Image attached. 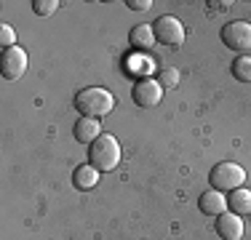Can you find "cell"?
I'll return each instance as SVG.
<instances>
[{"mask_svg":"<svg viewBox=\"0 0 251 240\" xmlns=\"http://www.w3.org/2000/svg\"><path fill=\"white\" fill-rule=\"evenodd\" d=\"M75 110L80 112L83 118H107L112 110H115V96H112L107 88L91 86L83 88L80 94L75 96Z\"/></svg>","mask_w":251,"mask_h":240,"instance_id":"obj_1","label":"cell"},{"mask_svg":"<svg viewBox=\"0 0 251 240\" xmlns=\"http://www.w3.org/2000/svg\"><path fill=\"white\" fill-rule=\"evenodd\" d=\"M88 160H91V166L99 168L101 173L118 168V163H121V144H118V139L112 134H101L99 139L91 144V149H88Z\"/></svg>","mask_w":251,"mask_h":240,"instance_id":"obj_2","label":"cell"},{"mask_svg":"<svg viewBox=\"0 0 251 240\" xmlns=\"http://www.w3.org/2000/svg\"><path fill=\"white\" fill-rule=\"evenodd\" d=\"M211 187L219 190V192H235L243 187V182H246V171H243L238 163H232V160H222V163H217L211 168Z\"/></svg>","mask_w":251,"mask_h":240,"instance_id":"obj_3","label":"cell"},{"mask_svg":"<svg viewBox=\"0 0 251 240\" xmlns=\"http://www.w3.org/2000/svg\"><path fill=\"white\" fill-rule=\"evenodd\" d=\"M152 29H155V40L158 43H163L166 48H182L184 43V24L176 19V16H160L158 22L152 24Z\"/></svg>","mask_w":251,"mask_h":240,"instance_id":"obj_4","label":"cell"},{"mask_svg":"<svg viewBox=\"0 0 251 240\" xmlns=\"http://www.w3.org/2000/svg\"><path fill=\"white\" fill-rule=\"evenodd\" d=\"M222 43L230 51H251V22H230L222 27Z\"/></svg>","mask_w":251,"mask_h":240,"instance_id":"obj_5","label":"cell"},{"mask_svg":"<svg viewBox=\"0 0 251 240\" xmlns=\"http://www.w3.org/2000/svg\"><path fill=\"white\" fill-rule=\"evenodd\" d=\"M131 99H134L136 107H145V110L158 107L160 99H163V86L158 83V77H142L131 91Z\"/></svg>","mask_w":251,"mask_h":240,"instance_id":"obj_6","label":"cell"},{"mask_svg":"<svg viewBox=\"0 0 251 240\" xmlns=\"http://www.w3.org/2000/svg\"><path fill=\"white\" fill-rule=\"evenodd\" d=\"M0 72H3L5 80H19V77L27 72V53H25V48H19V46L5 48L3 56H0Z\"/></svg>","mask_w":251,"mask_h":240,"instance_id":"obj_7","label":"cell"},{"mask_svg":"<svg viewBox=\"0 0 251 240\" xmlns=\"http://www.w3.org/2000/svg\"><path fill=\"white\" fill-rule=\"evenodd\" d=\"M217 232L222 240H241L243 232H246V224H243V219L238 214L227 211L222 216H217Z\"/></svg>","mask_w":251,"mask_h":240,"instance_id":"obj_8","label":"cell"},{"mask_svg":"<svg viewBox=\"0 0 251 240\" xmlns=\"http://www.w3.org/2000/svg\"><path fill=\"white\" fill-rule=\"evenodd\" d=\"M198 206H201V211L206 216H222V214L230 211V206H227V195H225V192H219V190H214V187L203 192Z\"/></svg>","mask_w":251,"mask_h":240,"instance_id":"obj_9","label":"cell"},{"mask_svg":"<svg viewBox=\"0 0 251 240\" xmlns=\"http://www.w3.org/2000/svg\"><path fill=\"white\" fill-rule=\"evenodd\" d=\"M128 43H131V48H136V51H150V48L158 43V40H155L152 24H136V27H131Z\"/></svg>","mask_w":251,"mask_h":240,"instance_id":"obj_10","label":"cell"},{"mask_svg":"<svg viewBox=\"0 0 251 240\" xmlns=\"http://www.w3.org/2000/svg\"><path fill=\"white\" fill-rule=\"evenodd\" d=\"M101 134L104 131H101V123L97 118H80L75 123V139L80 144H94Z\"/></svg>","mask_w":251,"mask_h":240,"instance_id":"obj_11","label":"cell"},{"mask_svg":"<svg viewBox=\"0 0 251 240\" xmlns=\"http://www.w3.org/2000/svg\"><path fill=\"white\" fill-rule=\"evenodd\" d=\"M99 179H101V171H99V168H94L91 163H88V166L75 168L73 182H75V187H77V190H94V187L99 184Z\"/></svg>","mask_w":251,"mask_h":240,"instance_id":"obj_12","label":"cell"},{"mask_svg":"<svg viewBox=\"0 0 251 240\" xmlns=\"http://www.w3.org/2000/svg\"><path fill=\"white\" fill-rule=\"evenodd\" d=\"M227 206H230V211L232 214H238V216H246L251 214V190H235V192H230V197H227Z\"/></svg>","mask_w":251,"mask_h":240,"instance_id":"obj_13","label":"cell"},{"mask_svg":"<svg viewBox=\"0 0 251 240\" xmlns=\"http://www.w3.org/2000/svg\"><path fill=\"white\" fill-rule=\"evenodd\" d=\"M232 77L241 83H251V56H238L235 62H232Z\"/></svg>","mask_w":251,"mask_h":240,"instance_id":"obj_14","label":"cell"},{"mask_svg":"<svg viewBox=\"0 0 251 240\" xmlns=\"http://www.w3.org/2000/svg\"><path fill=\"white\" fill-rule=\"evenodd\" d=\"M158 83L163 86V91L176 88V86H179V70H176V67H163V70L158 72Z\"/></svg>","mask_w":251,"mask_h":240,"instance_id":"obj_15","label":"cell"},{"mask_svg":"<svg viewBox=\"0 0 251 240\" xmlns=\"http://www.w3.org/2000/svg\"><path fill=\"white\" fill-rule=\"evenodd\" d=\"M32 8H35V14H38V16H51V14H56L59 0H35Z\"/></svg>","mask_w":251,"mask_h":240,"instance_id":"obj_16","label":"cell"},{"mask_svg":"<svg viewBox=\"0 0 251 240\" xmlns=\"http://www.w3.org/2000/svg\"><path fill=\"white\" fill-rule=\"evenodd\" d=\"M0 46H3V51L16 46V32L11 24H0Z\"/></svg>","mask_w":251,"mask_h":240,"instance_id":"obj_17","label":"cell"},{"mask_svg":"<svg viewBox=\"0 0 251 240\" xmlns=\"http://www.w3.org/2000/svg\"><path fill=\"white\" fill-rule=\"evenodd\" d=\"M126 5L131 11H147V8H152V0H128Z\"/></svg>","mask_w":251,"mask_h":240,"instance_id":"obj_18","label":"cell"}]
</instances>
